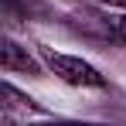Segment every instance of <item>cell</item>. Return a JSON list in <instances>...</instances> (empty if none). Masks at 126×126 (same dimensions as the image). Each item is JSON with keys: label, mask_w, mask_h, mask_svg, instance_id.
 I'll list each match as a JSON object with an SVG mask.
<instances>
[{"label": "cell", "mask_w": 126, "mask_h": 126, "mask_svg": "<svg viewBox=\"0 0 126 126\" xmlns=\"http://www.w3.org/2000/svg\"><path fill=\"white\" fill-rule=\"evenodd\" d=\"M0 62H3V68L7 72H38V62L27 55V48H21V44L14 41V38H3V48H0Z\"/></svg>", "instance_id": "obj_2"}, {"label": "cell", "mask_w": 126, "mask_h": 126, "mask_svg": "<svg viewBox=\"0 0 126 126\" xmlns=\"http://www.w3.org/2000/svg\"><path fill=\"white\" fill-rule=\"evenodd\" d=\"M109 27H112V31H116V34L126 41V14H116V17H109Z\"/></svg>", "instance_id": "obj_3"}, {"label": "cell", "mask_w": 126, "mask_h": 126, "mask_svg": "<svg viewBox=\"0 0 126 126\" xmlns=\"http://www.w3.org/2000/svg\"><path fill=\"white\" fill-rule=\"evenodd\" d=\"M38 126H106V123H82V119H55V123H38Z\"/></svg>", "instance_id": "obj_4"}, {"label": "cell", "mask_w": 126, "mask_h": 126, "mask_svg": "<svg viewBox=\"0 0 126 126\" xmlns=\"http://www.w3.org/2000/svg\"><path fill=\"white\" fill-rule=\"evenodd\" d=\"M99 3H106V7H126V0H99Z\"/></svg>", "instance_id": "obj_5"}, {"label": "cell", "mask_w": 126, "mask_h": 126, "mask_svg": "<svg viewBox=\"0 0 126 126\" xmlns=\"http://www.w3.org/2000/svg\"><path fill=\"white\" fill-rule=\"evenodd\" d=\"M41 58L44 65L68 85H79V89H102L106 85V75L89 65L85 58H75V55H62V51H51V48H41Z\"/></svg>", "instance_id": "obj_1"}]
</instances>
